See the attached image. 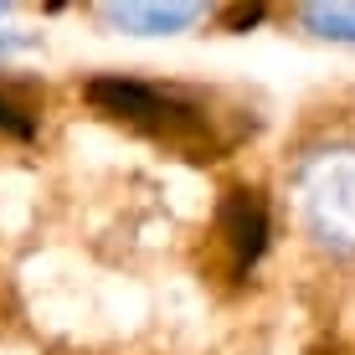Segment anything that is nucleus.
Masks as SVG:
<instances>
[{
  "mask_svg": "<svg viewBox=\"0 0 355 355\" xmlns=\"http://www.w3.org/2000/svg\"><path fill=\"white\" fill-rule=\"evenodd\" d=\"M0 134H10V139H31L36 134V114L10 93H0Z\"/></svg>",
  "mask_w": 355,
  "mask_h": 355,
  "instance_id": "nucleus-6",
  "label": "nucleus"
},
{
  "mask_svg": "<svg viewBox=\"0 0 355 355\" xmlns=\"http://www.w3.org/2000/svg\"><path fill=\"white\" fill-rule=\"evenodd\" d=\"M206 16V6L191 0H124V6H98V21L124 36H180Z\"/></svg>",
  "mask_w": 355,
  "mask_h": 355,
  "instance_id": "nucleus-4",
  "label": "nucleus"
},
{
  "mask_svg": "<svg viewBox=\"0 0 355 355\" xmlns=\"http://www.w3.org/2000/svg\"><path fill=\"white\" fill-rule=\"evenodd\" d=\"M268 237H273V216H268L263 191L252 186H232L216 206V242L227 248V268L232 278H248L263 263Z\"/></svg>",
  "mask_w": 355,
  "mask_h": 355,
  "instance_id": "nucleus-3",
  "label": "nucleus"
},
{
  "mask_svg": "<svg viewBox=\"0 0 355 355\" xmlns=\"http://www.w3.org/2000/svg\"><path fill=\"white\" fill-rule=\"evenodd\" d=\"M299 26L320 42H335V46H355V0H329V6H299L293 10Z\"/></svg>",
  "mask_w": 355,
  "mask_h": 355,
  "instance_id": "nucleus-5",
  "label": "nucleus"
},
{
  "mask_svg": "<svg viewBox=\"0 0 355 355\" xmlns=\"http://www.w3.org/2000/svg\"><path fill=\"white\" fill-rule=\"evenodd\" d=\"M299 222L329 258H355V144L320 150L299 170Z\"/></svg>",
  "mask_w": 355,
  "mask_h": 355,
  "instance_id": "nucleus-2",
  "label": "nucleus"
},
{
  "mask_svg": "<svg viewBox=\"0 0 355 355\" xmlns=\"http://www.w3.org/2000/svg\"><path fill=\"white\" fill-rule=\"evenodd\" d=\"M83 98L103 119L134 129L180 160L211 165L227 160L242 139L258 134V119L216 88H196L175 78H134V72H98L83 83Z\"/></svg>",
  "mask_w": 355,
  "mask_h": 355,
  "instance_id": "nucleus-1",
  "label": "nucleus"
}]
</instances>
